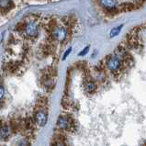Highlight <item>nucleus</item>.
I'll use <instances>...</instances> for the list:
<instances>
[{
    "label": "nucleus",
    "mask_w": 146,
    "mask_h": 146,
    "mask_svg": "<svg viewBox=\"0 0 146 146\" xmlns=\"http://www.w3.org/2000/svg\"><path fill=\"white\" fill-rule=\"evenodd\" d=\"M121 60L117 55L110 56L106 61V67L111 73L119 72L120 67H121Z\"/></svg>",
    "instance_id": "1"
},
{
    "label": "nucleus",
    "mask_w": 146,
    "mask_h": 146,
    "mask_svg": "<svg viewBox=\"0 0 146 146\" xmlns=\"http://www.w3.org/2000/svg\"><path fill=\"white\" fill-rule=\"evenodd\" d=\"M52 37L55 40L62 42L67 38V30L64 26H56L52 30Z\"/></svg>",
    "instance_id": "2"
},
{
    "label": "nucleus",
    "mask_w": 146,
    "mask_h": 146,
    "mask_svg": "<svg viewBox=\"0 0 146 146\" xmlns=\"http://www.w3.org/2000/svg\"><path fill=\"white\" fill-rule=\"evenodd\" d=\"M34 120L36 124L40 127H43L46 125L48 120V115L45 110H39L34 115Z\"/></svg>",
    "instance_id": "3"
},
{
    "label": "nucleus",
    "mask_w": 146,
    "mask_h": 146,
    "mask_svg": "<svg viewBox=\"0 0 146 146\" xmlns=\"http://www.w3.org/2000/svg\"><path fill=\"white\" fill-rule=\"evenodd\" d=\"M25 34L30 38H34L39 34V27L34 21H30L26 24L24 29Z\"/></svg>",
    "instance_id": "4"
},
{
    "label": "nucleus",
    "mask_w": 146,
    "mask_h": 146,
    "mask_svg": "<svg viewBox=\"0 0 146 146\" xmlns=\"http://www.w3.org/2000/svg\"><path fill=\"white\" fill-rule=\"evenodd\" d=\"M57 127L62 131H69L72 127V121L67 116H61L57 120Z\"/></svg>",
    "instance_id": "5"
},
{
    "label": "nucleus",
    "mask_w": 146,
    "mask_h": 146,
    "mask_svg": "<svg viewBox=\"0 0 146 146\" xmlns=\"http://www.w3.org/2000/svg\"><path fill=\"white\" fill-rule=\"evenodd\" d=\"M100 6L105 9L112 10L117 7V0H98Z\"/></svg>",
    "instance_id": "6"
},
{
    "label": "nucleus",
    "mask_w": 146,
    "mask_h": 146,
    "mask_svg": "<svg viewBox=\"0 0 146 146\" xmlns=\"http://www.w3.org/2000/svg\"><path fill=\"white\" fill-rule=\"evenodd\" d=\"M98 88L97 84L93 81V80H88L85 83V90L87 93L89 94H93Z\"/></svg>",
    "instance_id": "7"
},
{
    "label": "nucleus",
    "mask_w": 146,
    "mask_h": 146,
    "mask_svg": "<svg viewBox=\"0 0 146 146\" xmlns=\"http://www.w3.org/2000/svg\"><path fill=\"white\" fill-rule=\"evenodd\" d=\"M10 135L9 129L7 126H3L0 128V139L2 141H7L8 139V137Z\"/></svg>",
    "instance_id": "8"
},
{
    "label": "nucleus",
    "mask_w": 146,
    "mask_h": 146,
    "mask_svg": "<svg viewBox=\"0 0 146 146\" xmlns=\"http://www.w3.org/2000/svg\"><path fill=\"white\" fill-rule=\"evenodd\" d=\"M123 26H124V25L121 24V25H119V26L114 27L113 29H112V30L110 31V38H115V37L118 36L119 33L121 32Z\"/></svg>",
    "instance_id": "9"
},
{
    "label": "nucleus",
    "mask_w": 146,
    "mask_h": 146,
    "mask_svg": "<svg viewBox=\"0 0 146 146\" xmlns=\"http://www.w3.org/2000/svg\"><path fill=\"white\" fill-rule=\"evenodd\" d=\"M12 5L13 4H12L11 0H0V7L2 8H7Z\"/></svg>",
    "instance_id": "10"
},
{
    "label": "nucleus",
    "mask_w": 146,
    "mask_h": 146,
    "mask_svg": "<svg viewBox=\"0 0 146 146\" xmlns=\"http://www.w3.org/2000/svg\"><path fill=\"white\" fill-rule=\"evenodd\" d=\"M89 49H90V47L89 46H86L84 49L82 50V51L78 53V56H80V57H82V56H85V55H86L87 54V52H89Z\"/></svg>",
    "instance_id": "11"
},
{
    "label": "nucleus",
    "mask_w": 146,
    "mask_h": 146,
    "mask_svg": "<svg viewBox=\"0 0 146 146\" xmlns=\"http://www.w3.org/2000/svg\"><path fill=\"white\" fill-rule=\"evenodd\" d=\"M17 146H30V143H29L28 140L24 139V140H20L18 143H17Z\"/></svg>",
    "instance_id": "12"
},
{
    "label": "nucleus",
    "mask_w": 146,
    "mask_h": 146,
    "mask_svg": "<svg viewBox=\"0 0 146 146\" xmlns=\"http://www.w3.org/2000/svg\"><path fill=\"white\" fill-rule=\"evenodd\" d=\"M71 52H72V47L68 48V49L65 51V52L64 53V55H62V60L64 61V60L66 59V58H67V57L70 55V53H71Z\"/></svg>",
    "instance_id": "13"
},
{
    "label": "nucleus",
    "mask_w": 146,
    "mask_h": 146,
    "mask_svg": "<svg viewBox=\"0 0 146 146\" xmlns=\"http://www.w3.org/2000/svg\"><path fill=\"white\" fill-rule=\"evenodd\" d=\"M4 94H5V90H4V87L3 86H0V100L3 98Z\"/></svg>",
    "instance_id": "14"
},
{
    "label": "nucleus",
    "mask_w": 146,
    "mask_h": 146,
    "mask_svg": "<svg viewBox=\"0 0 146 146\" xmlns=\"http://www.w3.org/2000/svg\"><path fill=\"white\" fill-rule=\"evenodd\" d=\"M54 146H66V145L64 143H61V141H60V143H57Z\"/></svg>",
    "instance_id": "15"
}]
</instances>
